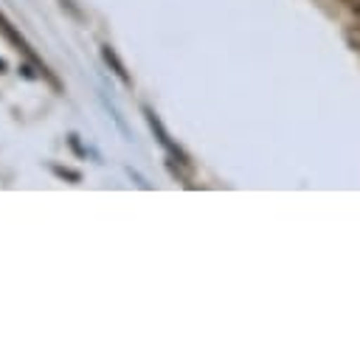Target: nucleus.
<instances>
[{"label": "nucleus", "instance_id": "nucleus-2", "mask_svg": "<svg viewBox=\"0 0 360 357\" xmlns=\"http://www.w3.org/2000/svg\"><path fill=\"white\" fill-rule=\"evenodd\" d=\"M0 34H3V39H6V42H8V45L17 51V53H22V56H25V62H31V65L37 67V73H39V76H45V79H48V84H51L53 90H62L59 79H56V76H53V73L45 67V62L37 56V51L28 45V39H25V37H22V34H20L14 25H11V20H8L3 11H0Z\"/></svg>", "mask_w": 360, "mask_h": 357}, {"label": "nucleus", "instance_id": "nucleus-6", "mask_svg": "<svg viewBox=\"0 0 360 357\" xmlns=\"http://www.w3.org/2000/svg\"><path fill=\"white\" fill-rule=\"evenodd\" d=\"M8 70V65H6V59H0V73H6Z\"/></svg>", "mask_w": 360, "mask_h": 357}, {"label": "nucleus", "instance_id": "nucleus-3", "mask_svg": "<svg viewBox=\"0 0 360 357\" xmlns=\"http://www.w3.org/2000/svg\"><path fill=\"white\" fill-rule=\"evenodd\" d=\"M101 59H104V65L112 70V76H118V79H121V84H124V87H132V76H129L127 65L121 62V56L115 53V48H112L110 42H104V45H101Z\"/></svg>", "mask_w": 360, "mask_h": 357}, {"label": "nucleus", "instance_id": "nucleus-1", "mask_svg": "<svg viewBox=\"0 0 360 357\" xmlns=\"http://www.w3.org/2000/svg\"><path fill=\"white\" fill-rule=\"evenodd\" d=\"M143 115H146V124H149V129L155 132V138H158V143L166 149V155H169V166H172V171L177 174V177H186V171L191 174V160H188V155L172 141V135L166 132V126H163V121L155 115V110L152 107H146L143 104Z\"/></svg>", "mask_w": 360, "mask_h": 357}, {"label": "nucleus", "instance_id": "nucleus-4", "mask_svg": "<svg viewBox=\"0 0 360 357\" xmlns=\"http://www.w3.org/2000/svg\"><path fill=\"white\" fill-rule=\"evenodd\" d=\"M51 171H53L59 180H68V183H82V171H79V169H70V166H59V163H51Z\"/></svg>", "mask_w": 360, "mask_h": 357}, {"label": "nucleus", "instance_id": "nucleus-5", "mask_svg": "<svg viewBox=\"0 0 360 357\" xmlns=\"http://www.w3.org/2000/svg\"><path fill=\"white\" fill-rule=\"evenodd\" d=\"M340 3H346V8H349V11L360 14V0H340Z\"/></svg>", "mask_w": 360, "mask_h": 357}]
</instances>
